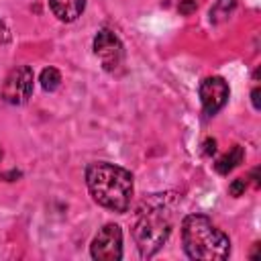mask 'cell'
Instances as JSON below:
<instances>
[{
	"label": "cell",
	"instance_id": "1",
	"mask_svg": "<svg viewBox=\"0 0 261 261\" xmlns=\"http://www.w3.org/2000/svg\"><path fill=\"white\" fill-rule=\"evenodd\" d=\"M86 184L100 206L118 214L128 210L133 200V175L128 169L108 161L90 163L86 167Z\"/></svg>",
	"mask_w": 261,
	"mask_h": 261
},
{
	"label": "cell",
	"instance_id": "2",
	"mask_svg": "<svg viewBox=\"0 0 261 261\" xmlns=\"http://www.w3.org/2000/svg\"><path fill=\"white\" fill-rule=\"evenodd\" d=\"M169 196L171 194H153L149 202H145L147 208H141L137 212L133 237L137 241L141 257H153L171 232L173 204Z\"/></svg>",
	"mask_w": 261,
	"mask_h": 261
},
{
	"label": "cell",
	"instance_id": "3",
	"mask_svg": "<svg viewBox=\"0 0 261 261\" xmlns=\"http://www.w3.org/2000/svg\"><path fill=\"white\" fill-rule=\"evenodd\" d=\"M181 243L190 259L224 261L230 255L228 237L204 214H188L181 222Z\"/></svg>",
	"mask_w": 261,
	"mask_h": 261
},
{
	"label": "cell",
	"instance_id": "4",
	"mask_svg": "<svg viewBox=\"0 0 261 261\" xmlns=\"http://www.w3.org/2000/svg\"><path fill=\"white\" fill-rule=\"evenodd\" d=\"M94 53L96 57L100 59L102 67L108 71V73H116L122 63H124V49H122V43L120 39L108 31V29H100L98 35L94 37Z\"/></svg>",
	"mask_w": 261,
	"mask_h": 261
},
{
	"label": "cell",
	"instance_id": "5",
	"mask_svg": "<svg viewBox=\"0 0 261 261\" xmlns=\"http://www.w3.org/2000/svg\"><path fill=\"white\" fill-rule=\"evenodd\" d=\"M33 82H35V75H33V69L29 65L14 67L4 80L2 100L6 104H12V106L24 104L33 94Z\"/></svg>",
	"mask_w": 261,
	"mask_h": 261
},
{
	"label": "cell",
	"instance_id": "6",
	"mask_svg": "<svg viewBox=\"0 0 261 261\" xmlns=\"http://www.w3.org/2000/svg\"><path fill=\"white\" fill-rule=\"evenodd\" d=\"M90 253L96 261H118L122 257V230L118 224H104L92 241Z\"/></svg>",
	"mask_w": 261,
	"mask_h": 261
},
{
	"label": "cell",
	"instance_id": "7",
	"mask_svg": "<svg viewBox=\"0 0 261 261\" xmlns=\"http://www.w3.org/2000/svg\"><path fill=\"white\" fill-rule=\"evenodd\" d=\"M200 100H202V108L206 116L216 114L228 100V84L224 82V77L220 75L206 77L200 84Z\"/></svg>",
	"mask_w": 261,
	"mask_h": 261
},
{
	"label": "cell",
	"instance_id": "8",
	"mask_svg": "<svg viewBox=\"0 0 261 261\" xmlns=\"http://www.w3.org/2000/svg\"><path fill=\"white\" fill-rule=\"evenodd\" d=\"M49 6H51V12L63 20V22H73L82 12H84V6H86V0H49Z\"/></svg>",
	"mask_w": 261,
	"mask_h": 261
},
{
	"label": "cell",
	"instance_id": "9",
	"mask_svg": "<svg viewBox=\"0 0 261 261\" xmlns=\"http://www.w3.org/2000/svg\"><path fill=\"white\" fill-rule=\"evenodd\" d=\"M243 157H245L243 147H241V145H232V149H230L228 153H224V155L214 163V167H216V171H218V173L226 175L228 171H232V169L243 161Z\"/></svg>",
	"mask_w": 261,
	"mask_h": 261
},
{
	"label": "cell",
	"instance_id": "10",
	"mask_svg": "<svg viewBox=\"0 0 261 261\" xmlns=\"http://www.w3.org/2000/svg\"><path fill=\"white\" fill-rule=\"evenodd\" d=\"M39 82H41V86H43L45 92H53V90H57L59 84H61V73H59V69H55V67H45V69L41 71Z\"/></svg>",
	"mask_w": 261,
	"mask_h": 261
},
{
	"label": "cell",
	"instance_id": "11",
	"mask_svg": "<svg viewBox=\"0 0 261 261\" xmlns=\"http://www.w3.org/2000/svg\"><path fill=\"white\" fill-rule=\"evenodd\" d=\"M234 4H237V0H218V2L210 8V20H212V22H220V20H224V18L232 12Z\"/></svg>",
	"mask_w": 261,
	"mask_h": 261
},
{
	"label": "cell",
	"instance_id": "12",
	"mask_svg": "<svg viewBox=\"0 0 261 261\" xmlns=\"http://www.w3.org/2000/svg\"><path fill=\"white\" fill-rule=\"evenodd\" d=\"M245 188H247V179L237 177V179H232V181H230V186H228V194H230V196H234V198H239V196H243V194H245Z\"/></svg>",
	"mask_w": 261,
	"mask_h": 261
},
{
	"label": "cell",
	"instance_id": "13",
	"mask_svg": "<svg viewBox=\"0 0 261 261\" xmlns=\"http://www.w3.org/2000/svg\"><path fill=\"white\" fill-rule=\"evenodd\" d=\"M177 10L181 12V14H192L194 10H196V0H179V4H177Z\"/></svg>",
	"mask_w": 261,
	"mask_h": 261
},
{
	"label": "cell",
	"instance_id": "14",
	"mask_svg": "<svg viewBox=\"0 0 261 261\" xmlns=\"http://www.w3.org/2000/svg\"><path fill=\"white\" fill-rule=\"evenodd\" d=\"M10 39V33H8V29H6V24L0 20V43H6Z\"/></svg>",
	"mask_w": 261,
	"mask_h": 261
},
{
	"label": "cell",
	"instance_id": "15",
	"mask_svg": "<svg viewBox=\"0 0 261 261\" xmlns=\"http://www.w3.org/2000/svg\"><path fill=\"white\" fill-rule=\"evenodd\" d=\"M259 94H261V90H259V88H255V90L251 92V98H253V106H255V110H259V108H261V104H259Z\"/></svg>",
	"mask_w": 261,
	"mask_h": 261
},
{
	"label": "cell",
	"instance_id": "16",
	"mask_svg": "<svg viewBox=\"0 0 261 261\" xmlns=\"http://www.w3.org/2000/svg\"><path fill=\"white\" fill-rule=\"evenodd\" d=\"M204 147H206V153L210 155V153H214V149H216V141H214V139H212V141L208 139V141L204 143Z\"/></svg>",
	"mask_w": 261,
	"mask_h": 261
},
{
	"label": "cell",
	"instance_id": "17",
	"mask_svg": "<svg viewBox=\"0 0 261 261\" xmlns=\"http://www.w3.org/2000/svg\"><path fill=\"white\" fill-rule=\"evenodd\" d=\"M0 159H2V151H0Z\"/></svg>",
	"mask_w": 261,
	"mask_h": 261
}]
</instances>
